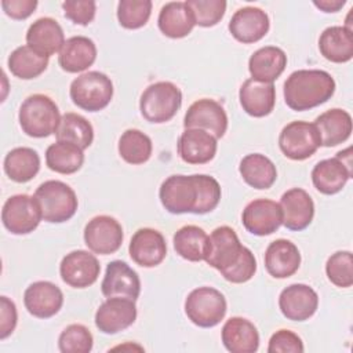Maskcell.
Masks as SVG:
<instances>
[{
	"label": "cell",
	"instance_id": "39",
	"mask_svg": "<svg viewBox=\"0 0 353 353\" xmlns=\"http://www.w3.org/2000/svg\"><path fill=\"white\" fill-rule=\"evenodd\" d=\"M119 154L120 157L132 165L146 163L153 152L152 139L137 128L125 130L119 139Z\"/></svg>",
	"mask_w": 353,
	"mask_h": 353
},
{
	"label": "cell",
	"instance_id": "47",
	"mask_svg": "<svg viewBox=\"0 0 353 353\" xmlns=\"http://www.w3.org/2000/svg\"><path fill=\"white\" fill-rule=\"evenodd\" d=\"M0 305H1V309H0V339L3 341L14 332V330L17 327L18 314H17V306L10 298L1 296Z\"/></svg>",
	"mask_w": 353,
	"mask_h": 353
},
{
	"label": "cell",
	"instance_id": "42",
	"mask_svg": "<svg viewBox=\"0 0 353 353\" xmlns=\"http://www.w3.org/2000/svg\"><path fill=\"white\" fill-rule=\"evenodd\" d=\"M92 346V334L83 324L68 325L58 338V347L62 353H88Z\"/></svg>",
	"mask_w": 353,
	"mask_h": 353
},
{
	"label": "cell",
	"instance_id": "12",
	"mask_svg": "<svg viewBox=\"0 0 353 353\" xmlns=\"http://www.w3.org/2000/svg\"><path fill=\"white\" fill-rule=\"evenodd\" d=\"M84 243L94 254L109 255L119 251L124 233L120 222L110 215H97L84 228Z\"/></svg>",
	"mask_w": 353,
	"mask_h": 353
},
{
	"label": "cell",
	"instance_id": "27",
	"mask_svg": "<svg viewBox=\"0 0 353 353\" xmlns=\"http://www.w3.org/2000/svg\"><path fill=\"white\" fill-rule=\"evenodd\" d=\"M65 41L63 29L50 17L36 19L26 32L28 46L48 58L55 52H59Z\"/></svg>",
	"mask_w": 353,
	"mask_h": 353
},
{
	"label": "cell",
	"instance_id": "29",
	"mask_svg": "<svg viewBox=\"0 0 353 353\" xmlns=\"http://www.w3.org/2000/svg\"><path fill=\"white\" fill-rule=\"evenodd\" d=\"M319 131L321 146L332 148L346 142L352 134V116L349 112L334 108L316 117L313 123Z\"/></svg>",
	"mask_w": 353,
	"mask_h": 353
},
{
	"label": "cell",
	"instance_id": "19",
	"mask_svg": "<svg viewBox=\"0 0 353 353\" xmlns=\"http://www.w3.org/2000/svg\"><path fill=\"white\" fill-rule=\"evenodd\" d=\"M101 291L106 298L123 296L137 301L141 294V280L138 273L124 261H112L106 266Z\"/></svg>",
	"mask_w": 353,
	"mask_h": 353
},
{
	"label": "cell",
	"instance_id": "43",
	"mask_svg": "<svg viewBox=\"0 0 353 353\" xmlns=\"http://www.w3.org/2000/svg\"><path fill=\"white\" fill-rule=\"evenodd\" d=\"M185 3L192 10L196 25L201 28L216 25L226 11V1L223 0H186Z\"/></svg>",
	"mask_w": 353,
	"mask_h": 353
},
{
	"label": "cell",
	"instance_id": "32",
	"mask_svg": "<svg viewBox=\"0 0 353 353\" xmlns=\"http://www.w3.org/2000/svg\"><path fill=\"white\" fill-rule=\"evenodd\" d=\"M320 54L334 63H345L353 58V30L346 26H330L319 39Z\"/></svg>",
	"mask_w": 353,
	"mask_h": 353
},
{
	"label": "cell",
	"instance_id": "11",
	"mask_svg": "<svg viewBox=\"0 0 353 353\" xmlns=\"http://www.w3.org/2000/svg\"><path fill=\"white\" fill-rule=\"evenodd\" d=\"M43 219L41 210L34 196L14 194L8 197L1 210L4 228L12 234L32 233Z\"/></svg>",
	"mask_w": 353,
	"mask_h": 353
},
{
	"label": "cell",
	"instance_id": "30",
	"mask_svg": "<svg viewBox=\"0 0 353 353\" xmlns=\"http://www.w3.org/2000/svg\"><path fill=\"white\" fill-rule=\"evenodd\" d=\"M287 66L285 52L276 46L258 48L248 59L251 79L265 83H273L280 77Z\"/></svg>",
	"mask_w": 353,
	"mask_h": 353
},
{
	"label": "cell",
	"instance_id": "5",
	"mask_svg": "<svg viewBox=\"0 0 353 353\" xmlns=\"http://www.w3.org/2000/svg\"><path fill=\"white\" fill-rule=\"evenodd\" d=\"M69 95L77 108L87 112H99L113 98V83L105 73L90 70L72 81Z\"/></svg>",
	"mask_w": 353,
	"mask_h": 353
},
{
	"label": "cell",
	"instance_id": "2",
	"mask_svg": "<svg viewBox=\"0 0 353 353\" xmlns=\"http://www.w3.org/2000/svg\"><path fill=\"white\" fill-rule=\"evenodd\" d=\"M18 120L26 135L32 138H47L55 134L61 114L57 103L48 95L33 94L22 102Z\"/></svg>",
	"mask_w": 353,
	"mask_h": 353
},
{
	"label": "cell",
	"instance_id": "22",
	"mask_svg": "<svg viewBox=\"0 0 353 353\" xmlns=\"http://www.w3.org/2000/svg\"><path fill=\"white\" fill-rule=\"evenodd\" d=\"M279 204L283 212V225L288 230L301 232L312 223L314 203L306 190L301 188L288 189L283 193Z\"/></svg>",
	"mask_w": 353,
	"mask_h": 353
},
{
	"label": "cell",
	"instance_id": "46",
	"mask_svg": "<svg viewBox=\"0 0 353 353\" xmlns=\"http://www.w3.org/2000/svg\"><path fill=\"white\" fill-rule=\"evenodd\" d=\"M305 350L301 336L290 330L276 331L268 345L269 353H302Z\"/></svg>",
	"mask_w": 353,
	"mask_h": 353
},
{
	"label": "cell",
	"instance_id": "20",
	"mask_svg": "<svg viewBox=\"0 0 353 353\" xmlns=\"http://www.w3.org/2000/svg\"><path fill=\"white\" fill-rule=\"evenodd\" d=\"M23 303L32 316L37 319H50L61 310L63 305V294L54 283L40 280L32 283L25 290Z\"/></svg>",
	"mask_w": 353,
	"mask_h": 353
},
{
	"label": "cell",
	"instance_id": "41",
	"mask_svg": "<svg viewBox=\"0 0 353 353\" xmlns=\"http://www.w3.org/2000/svg\"><path fill=\"white\" fill-rule=\"evenodd\" d=\"M325 274L328 280L341 288L353 284V255L350 251L334 252L325 263Z\"/></svg>",
	"mask_w": 353,
	"mask_h": 353
},
{
	"label": "cell",
	"instance_id": "6",
	"mask_svg": "<svg viewBox=\"0 0 353 353\" xmlns=\"http://www.w3.org/2000/svg\"><path fill=\"white\" fill-rule=\"evenodd\" d=\"M228 310L225 295L212 287H199L185 299V313L197 327L211 328L218 325Z\"/></svg>",
	"mask_w": 353,
	"mask_h": 353
},
{
	"label": "cell",
	"instance_id": "13",
	"mask_svg": "<svg viewBox=\"0 0 353 353\" xmlns=\"http://www.w3.org/2000/svg\"><path fill=\"white\" fill-rule=\"evenodd\" d=\"M183 127L204 130L219 139L228 130V114L219 102L201 98L188 108L183 117Z\"/></svg>",
	"mask_w": 353,
	"mask_h": 353
},
{
	"label": "cell",
	"instance_id": "28",
	"mask_svg": "<svg viewBox=\"0 0 353 353\" xmlns=\"http://www.w3.org/2000/svg\"><path fill=\"white\" fill-rule=\"evenodd\" d=\"M97 59V46L85 36L69 37L58 55V63L68 73H79L88 69Z\"/></svg>",
	"mask_w": 353,
	"mask_h": 353
},
{
	"label": "cell",
	"instance_id": "40",
	"mask_svg": "<svg viewBox=\"0 0 353 353\" xmlns=\"http://www.w3.org/2000/svg\"><path fill=\"white\" fill-rule=\"evenodd\" d=\"M150 14V0H121L117 4V19L125 29H139L145 26Z\"/></svg>",
	"mask_w": 353,
	"mask_h": 353
},
{
	"label": "cell",
	"instance_id": "33",
	"mask_svg": "<svg viewBox=\"0 0 353 353\" xmlns=\"http://www.w3.org/2000/svg\"><path fill=\"white\" fill-rule=\"evenodd\" d=\"M239 171L247 185L254 189H269L277 179V170L273 161L261 153H250L240 161Z\"/></svg>",
	"mask_w": 353,
	"mask_h": 353
},
{
	"label": "cell",
	"instance_id": "31",
	"mask_svg": "<svg viewBox=\"0 0 353 353\" xmlns=\"http://www.w3.org/2000/svg\"><path fill=\"white\" fill-rule=\"evenodd\" d=\"M160 32L170 39L186 37L194 28V17L185 1L165 3L157 18Z\"/></svg>",
	"mask_w": 353,
	"mask_h": 353
},
{
	"label": "cell",
	"instance_id": "8",
	"mask_svg": "<svg viewBox=\"0 0 353 353\" xmlns=\"http://www.w3.org/2000/svg\"><path fill=\"white\" fill-rule=\"evenodd\" d=\"M161 205L170 214H194L199 203V182L194 175H171L159 189Z\"/></svg>",
	"mask_w": 353,
	"mask_h": 353
},
{
	"label": "cell",
	"instance_id": "15",
	"mask_svg": "<svg viewBox=\"0 0 353 353\" xmlns=\"http://www.w3.org/2000/svg\"><path fill=\"white\" fill-rule=\"evenodd\" d=\"M97 328L108 335L131 327L137 320L135 301L123 296H110L95 312Z\"/></svg>",
	"mask_w": 353,
	"mask_h": 353
},
{
	"label": "cell",
	"instance_id": "38",
	"mask_svg": "<svg viewBox=\"0 0 353 353\" xmlns=\"http://www.w3.org/2000/svg\"><path fill=\"white\" fill-rule=\"evenodd\" d=\"M55 137L57 141L74 143L84 150L90 148L94 141V128L91 123L81 114L68 112L61 116Z\"/></svg>",
	"mask_w": 353,
	"mask_h": 353
},
{
	"label": "cell",
	"instance_id": "21",
	"mask_svg": "<svg viewBox=\"0 0 353 353\" xmlns=\"http://www.w3.org/2000/svg\"><path fill=\"white\" fill-rule=\"evenodd\" d=\"M230 34L243 44L256 43L266 36L270 28V21L268 14L258 7H243L239 8L230 22H229Z\"/></svg>",
	"mask_w": 353,
	"mask_h": 353
},
{
	"label": "cell",
	"instance_id": "49",
	"mask_svg": "<svg viewBox=\"0 0 353 353\" xmlns=\"http://www.w3.org/2000/svg\"><path fill=\"white\" fill-rule=\"evenodd\" d=\"M313 4L324 12H336L346 4V1L345 0H320V1L316 0L313 1Z\"/></svg>",
	"mask_w": 353,
	"mask_h": 353
},
{
	"label": "cell",
	"instance_id": "18",
	"mask_svg": "<svg viewBox=\"0 0 353 353\" xmlns=\"http://www.w3.org/2000/svg\"><path fill=\"white\" fill-rule=\"evenodd\" d=\"M279 307L285 319L291 321H305L316 313L319 295L307 284H291L280 292Z\"/></svg>",
	"mask_w": 353,
	"mask_h": 353
},
{
	"label": "cell",
	"instance_id": "24",
	"mask_svg": "<svg viewBox=\"0 0 353 353\" xmlns=\"http://www.w3.org/2000/svg\"><path fill=\"white\" fill-rule=\"evenodd\" d=\"M301 266V252L298 247L287 240L272 241L265 251V268L274 279H287L298 272Z\"/></svg>",
	"mask_w": 353,
	"mask_h": 353
},
{
	"label": "cell",
	"instance_id": "45",
	"mask_svg": "<svg viewBox=\"0 0 353 353\" xmlns=\"http://www.w3.org/2000/svg\"><path fill=\"white\" fill-rule=\"evenodd\" d=\"M65 17L76 25L87 26L95 18L97 3L94 0H66L62 3Z\"/></svg>",
	"mask_w": 353,
	"mask_h": 353
},
{
	"label": "cell",
	"instance_id": "4",
	"mask_svg": "<svg viewBox=\"0 0 353 353\" xmlns=\"http://www.w3.org/2000/svg\"><path fill=\"white\" fill-rule=\"evenodd\" d=\"M182 105V92L171 81H157L145 88L139 99V110L149 123L170 121Z\"/></svg>",
	"mask_w": 353,
	"mask_h": 353
},
{
	"label": "cell",
	"instance_id": "17",
	"mask_svg": "<svg viewBox=\"0 0 353 353\" xmlns=\"http://www.w3.org/2000/svg\"><path fill=\"white\" fill-rule=\"evenodd\" d=\"M128 252L137 265L142 268H154L164 261L167 255V243L159 230L141 228L132 234Z\"/></svg>",
	"mask_w": 353,
	"mask_h": 353
},
{
	"label": "cell",
	"instance_id": "23",
	"mask_svg": "<svg viewBox=\"0 0 353 353\" xmlns=\"http://www.w3.org/2000/svg\"><path fill=\"white\" fill-rule=\"evenodd\" d=\"M178 154L188 164H205L216 154V138L199 128H185L178 139Z\"/></svg>",
	"mask_w": 353,
	"mask_h": 353
},
{
	"label": "cell",
	"instance_id": "26",
	"mask_svg": "<svg viewBox=\"0 0 353 353\" xmlns=\"http://www.w3.org/2000/svg\"><path fill=\"white\" fill-rule=\"evenodd\" d=\"M222 343L232 353H254L259 347L256 327L244 317H230L222 327Z\"/></svg>",
	"mask_w": 353,
	"mask_h": 353
},
{
	"label": "cell",
	"instance_id": "9",
	"mask_svg": "<svg viewBox=\"0 0 353 353\" xmlns=\"http://www.w3.org/2000/svg\"><path fill=\"white\" fill-rule=\"evenodd\" d=\"M353 175L352 148L336 153L335 157L319 161L312 170V182L323 194H336Z\"/></svg>",
	"mask_w": 353,
	"mask_h": 353
},
{
	"label": "cell",
	"instance_id": "34",
	"mask_svg": "<svg viewBox=\"0 0 353 353\" xmlns=\"http://www.w3.org/2000/svg\"><path fill=\"white\" fill-rule=\"evenodd\" d=\"M39 170L40 156L32 148H14L4 157V172L17 183L32 181L37 175Z\"/></svg>",
	"mask_w": 353,
	"mask_h": 353
},
{
	"label": "cell",
	"instance_id": "10",
	"mask_svg": "<svg viewBox=\"0 0 353 353\" xmlns=\"http://www.w3.org/2000/svg\"><path fill=\"white\" fill-rule=\"evenodd\" d=\"M321 146L320 135L313 123L296 120L283 127L279 135V148L291 160L302 161L313 156Z\"/></svg>",
	"mask_w": 353,
	"mask_h": 353
},
{
	"label": "cell",
	"instance_id": "14",
	"mask_svg": "<svg viewBox=\"0 0 353 353\" xmlns=\"http://www.w3.org/2000/svg\"><path fill=\"white\" fill-rule=\"evenodd\" d=\"M101 273L97 256L85 250H74L66 254L59 265V274L65 284L73 288L92 285Z\"/></svg>",
	"mask_w": 353,
	"mask_h": 353
},
{
	"label": "cell",
	"instance_id": "35",
	"mask_svg": "<svg viewBox=\"0 0 353 353\" xmlns=\"http://www.w3.org/2000/svg\"><path fill=\"white\" fill-rule=\"evenodd\" d=\"M175 252L190 262L204 261L208 248V234L196 225H185L178 229L172 239Z\"/></svg>",
	"mask_w": 353,
	"mask_h": 353
},
{
	"label": "cell",
	"instance_id": "36",
	"mask_svg": "<svg viewBox=\"0 0 353 353\" xmlns=\"http://www.w3.org/2000/svg\"><path fill=\"white\" fill-rule=\"evenodd\" d=\"M84 163V152L74 143L57 141L46 150L47 167L58 174H74Z\"/></svg>",
	"mask_w": 353,
	"mask_h": 353
},
{
	"label": "cell",
	"instance_id": "44",
	"mask_svg": "<svg viewBox=\"0 0 353 353\" xmlns=\"http://www.w3.org/2000/svg\"><path fill=\"white\" fill-rule=\"evenodd\" d=\"M197 182H199V203L196 207L194 214L201 215L211 212L216 208L221 200V185L219 182L205 174H197Z\"/></svg>",
	"mask_w": 353,
	"mask_h": 353
},
{
	"label": "cell",
	"instance_id": "25",
	"mask_svg": "<svg viewBox=\"0 0 353 353\" xmlns=\"http://www.w3.org/2000/svg\"><path fill=\"white\" fill-rule=\"evenodd\" d=\"M243 110L252 117H265L272 113L276 103V88L273 83L247 79L239 91Z\"/></svg>",
	"mask_w": 353,
	"mask_h": 353
},
{
	"label": "cell",
	"instance_id": "37",
	"mask_svg": "<svg viewBox=\"0 0 353 353\" xmlns=\"http://www.w3.org/2000/svg\"><path fill=\"white\" fill-rule=\"evenodd\" d=\"M10 72L22 80L39 77L48 66V57L37 52L28 44L17 47L7 61Z\"/></svg>",
	"mask_w": 353,
	"mask_h": 353
},
{
	"label": "cell",
	"instance_id": "7",
	"mask_svg": "<svg viewBox=\"0 0 353 353\" xmlns=\"http://www.w3.org/2000/svg\"><path fill=\"white\" fill-rule=\"evenodd\" d=\"M250 248L244 247L230 226H218L208 236V248L204 261L222 276L232 270Z\"/></svg>",
	"mask_w": 353,
	"mask_h": 353
},
{
	"label": "cell",
	"instance_id": "48",
	"mask_svg": "<svg viewBox=\"0 0 353 353\" xmlns=\"http://www.w3.org/2000/svg\"><path fill=\"white\" fill-rule=\"evenodd\" d=\"M37 0H3L1 7L3 11L12 19H26L30 17L36 7Z\"/></svg>",
	"mask_w": 353,
	"mask_h": 353
},
{
	"label": "cell",
	"instance_id": "16",
	"mask_svg": "<svg viewBox=\"0 0 353 353\" xmlns=\"http://www.w3.org/2000/svg\"><path fill=\"white\" fill-rule=\"evenodd\" d=\"M241 222L251 234L269 236L283 225L280 204L270 199L252 200L244 207Z\"/></svg>",
	"mask_w": 353,
	"mask_h": 353
},
{
	"label": "cell",
	"instance_id": "1",
	"mask_svg": "<svg viewBox=\"0 0 353 353\" xmlns=\"http://www.w3.org/2000/svg\"><path fill=\"white\" fill-rule=\"evenodd\" d=\"M335 92L334 77L320 69H299L284 81L283 95L287 106L295 112L309 110L325 103Z\"/></svg>",
	"mask_w": 353,
	"mask_h": 353
},
{
	"label": "cell",
	"instance_id": "3",
	"mask_svg": "<svg viewBox=\"0 0 353 353\" xmlns=\"http://www.w3.org/2000/svg\"><path fill=\"white\" fill-rule=\"evenodd\" d=\"M33 196L39 203L43 219L50 223L69 221L79 207L74 190L62 181L50 179L43 182Z\"/></svg>",
	"mask_w": 353,
	"mask_h": 353
}]
</instances>
